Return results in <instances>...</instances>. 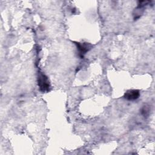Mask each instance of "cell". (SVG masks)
I'll use <instances>...</instances> for the list:
<instances>
[{
    "label": "cell",
    "instance_id": "obj_3",
    "mask_svg": "<svg viewBox=\"0 0 155 155\" xmlns=\"http://www.w3.org/2000/svg\"><path fill=\"white\" fill-rule=\"evenodd\" d=\"M76 45L78 48L79 54L81 57H83V55L85 54L91 48V45L88 43H79L76 42Z\"/></svg>",
    "mask_w": 155,
    "mask_h": 155
},
{
    "label": "cell",
    "instance_id": "obj_2",
    "mask_svg": "<svg viewBox=\"0 0 155 155\" xmlns=\"http://www.w3.org/2000/svg\"><path fill=\"white\" fill-rule=\"evenodd\" d=\"M139 91L137 90H130L127 91L125 94L124 97L130 101H133L137 99L139 97Z\"/></svg>",
    "mask_w": 155,
    "mask_h": 155
},
{
    "label": "cell",
    "instance_id": "obj_1",
    "mask_svg": "<svg viewBox=\"0 0 155 155\" xmlns=\"http://www.w3.org/2000/svg\"><path fill=\"white\" fill-rule=\"evenodd\" d=\"M38 86L42 92L48 91L50 88V82L47 77L42 73H39L38 78Z\"/></svg>",
    "mask_w": 155,
    "mask_h": 155
},
{
    "label": "cell",
    "instance_id": "obj_4",
    "mask_svg": "<svg viewBox=\"0 0 155 155\" xmlns=\"http://www.w3.org/2000/svg\"><path fill=\"white\" fill-rule=\"evenodd\" d=\"M149 111H150V109L149 108L147 107V106H144L142 110H141V113L145 117V116H147L149 114Z\"/></svg>",
    "mask_w": 155,
    "mask_h": 155
}]
</instances>
